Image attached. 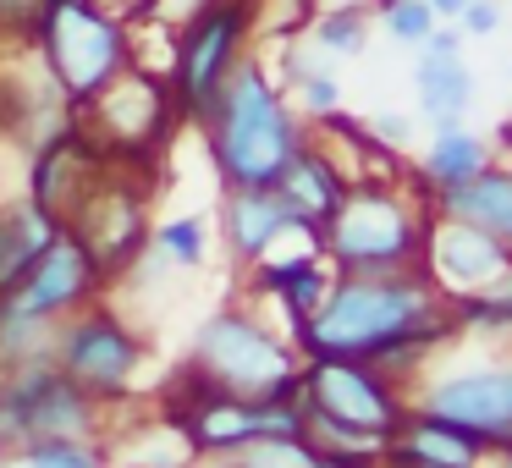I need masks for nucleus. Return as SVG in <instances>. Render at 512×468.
Listing matches in <instances>:
<instances>
[{
  "mask_svg": "<svg viewBox=\"0 0 512 468\" xmlns=\"http://www.w3.org/2000/svg\"><path fill=\"white\" fill-rule=\"evenodd\" d=\"M430 193H402L397 182H347L342 204L320 226V259L331 276H386V270H419L424 226H430Z\"/></svg>",
  "mask_w": 512,
  "mask_h": 468,
  "instance_id": "3",
  "label": "nucleus"
},
{
  "mask_svg": "<svg viewBox=\"0 0 512 468\" xmlns=\"http://www.w3.org/2000/svg\"><path fill=\"white\" fill-rule=\"evenodd\" d=\"M419 270L446 303L457 298H479L496 281L512 276V248L496 243L490 232L468 221H452V215H430L424 226V248H419Z\"/></svg>",
  "mask_w": 512,
  "mask_h": 468,
  "instance_id": "13",
  "label": "nucleus"
},
{
  "mask_svg": "<svg viewBox=\"0 0 512 468\" xmlns=\"http://www.w3.org/2000/svg\"><path fill=\"white\" fill-rule=\"evenodd\" d=\"M430 210L479 226V232H490L496 243L512 248V166H485L479 177H468L463 188L430 199Z\"/></svg>",
  "mask_w": 512,
  "mask_h": 468,
  "instance_id": "18",
  "label": "nucleus"
},
{
  "mask_svg": "<svg viewBox=\"0 0 512 468\" xmlns=\"http://www.w3.org/2000/svg\"><path fill=\"white\" fill-rule=\"evenodd\" d=\"M430 28H435V12L424 0H386V34L397 45H424Z\"/></svg>",
  "mask_w": 512,
  "mask_h": 468,
  "instance_id": "27",
  "label": "nucleus"
},
{
  "mask_svg": "<svg viewBox=\"0 0 512 468\" xmlns=\"http://www.w3.org/2000/svg\"><path fill=\"white\" fill-rule=\"evenodd\" d=\"M188 364L199 369L204 380H215L221 391H232V397H270L276 386H287L292 375H298V342H287V336H276L259 314L248 309H215L210 320L199 325V336H193V353Z\"/></svg>",
  "mask_w": 512,
  "mask_h": 468,
  "instance_id": "6",
  "label": "nucleus"
},
{
  "mask_svg": "<svg viewBox=\"0 0 512 468\" xmlns=\"http://www.w3.org/2000/svg\"><path fill=\"white\" fill-rule=\"evenodd\" d=\"M424 6H430L435 17H452V23H457V12H463L468 0H424Z\"/></svg>",
  "mask_w": 512,
  "mask_h": 468,
  "instance_id": "34",
  "label": "nucleus"
},
{
  "mask_svg": "<svg viewBox=\"0 0 512 468\" xmlns=\"http://www.w3.org/2000/svg\"><path fill=\"white\" fill-rule=\"evenodd\" d=\"M369 0H309V12H364Z\"/></svg>",
  "mask_w": 512,
  "mask_h": 468,
  "instance_id": "33",
  "label": "nucleus"
},
{
  "mask_svg": "<svg viewBox=\"0 0 512 468\" xmlns=\"http://www.w3.org/2000/svg\"><path fill=\"white\" fill-rule=\"evenodd\" d=\"M375 133L386 144H408V116H375Z\"/></svg>",
  "mask_w": 512,
  "mask_h": 468,
  "instance_id": "31",
  "label": "nucleus"
},
{
  "mask_svg": "<svg viewBox=\"0 0 512 468\" xmlns=\"http://www.w3.org/2000/svg\"><path fill=\"white\" fill-rule=\"evenodd\" d=\"M485 468H512V446H507V452H490Z\"/></svg>",
  "mask_w": 512,
  "mask_h": 468,
  "instance_id": "35",
  "label": "nucleus"
},
{
  "mask_svg": "<svg viewBox=\"0 0 512 468\" xmlns=\"http://www.w3.org/2000/svg\"><path fill=\"white\" fill-rule=\"evenodd\" d=\"M314 468H380V457H336V452H320Z\"/></svg>",
  "mask_w": 512,
  "mask_h": 468,
  "instance_id": "32",
  "label": "nucleus"
},
{
  "mask_svg": "<svg viewBox=\"0 0 512 468\" xmlns=\"http://www.w3.org/2000/svg\"><path fill=\"white\" fill-rule=\"evenodd\" d=\"M452 336V309L424 281V270H386V276H331L320 309L298 320L292 342L303 358H364L402 386Z\"/></svg>",
  "mask_w": 512,
  "mask_h": 468,
  "instance_id": "1",
  "label": "nucleus"
},
{
  "mask_svg": "<svg viewBox=\"0 0 512 468\" xmlns=\"http://www.w3.org/2000/svg\"><path fill=\"white\" fill-rule=\"evenodd\" d=\"M105 408L83 397L67 375L45 358L0 369V446L17 452L28 441H94Z\"/></svg>",
  "mask_w": 512,
  "mask_h": 468,
  "instance_id": "7",
  "label": "nucleus"
},
{
  "mask_svg": "<svg viewBox=\"0 0 512 468\" xmlns=\"http://www.w3.org/2000/svg\"><path fill=\"white\" fill-rule=\"evenodd\" d=\"M298 94H303V105H309L314 116H331L336 105H342V83H336L325 67H320V72H303V78H298Z\"/></svg>",
  "mask_w": 512,
  "mask_h": 468,
  "instance_id": "28",
  "label": "nucleus"
},
{
  "mask_svg": "<svg viewBox=\"0 0 512 468\" xmlns=\"http://www.w3.org/2000/svg\"><path fill=\"white\" fill-rule=\"evenodd\" d=\"M490 166V144L479 133H468L463 122H441L430 138V149H424V166H419V188L430 193V199H441V193L463 188L468 177H479V171Z\"/></svg>",
  "mask_w": 512,
  "mask_h": 468,
  "instance_id": "20",
  "label": "nucleus"
},
{
  "mask_svg": "<svg viewBox=\"0 0 512 468\" xmlns=\"http://www.w3.org/2000/svg\"><path fill=\"white\" fill-rule=\"evenodd\" d=\"M0 452H6V446H0Z\"/></svg>",
  "mask_w": 512,
  "mask_h": 468,
  "instance_id": "37",
  "label": "nucleus"
},
{
  "mask_svg": "<svg viewBox=\"0 0 512 468\" xmlns=\"http://www.w3.org/2000/svg\"><path fill=\"white\" fill-rule=\"evenodd\" d=\"M100 270H94V259L83 254V243L72 232H56L50 237V248L34 259V265L23 270V276L12 281V287L0 292V303L17 314H28V320L39 325H56L67 320L72 309H83V303L94 298V287H100Z\"/></svg>",
  "mask_w": 512,
  "mask_h": 468,
  "instance_id": "14",
  "label": "nucleus"
},
{
  "mask_svg": "<svg viewBox=\"0 0 512 468\" xmlns=\"http://www.w3.org/2000/svg\"><path fill=\"white\" fill-rule=\"evenodd\" d=\"M292 232H303V226L292 221V210L281 204L276 188H226L221 237H226V248H232V259L259 265V259L276 254V243Z\"/></svg>",
  "mask_w": 512,
  "mask_h": 468,
  "instance_id": "15",
  "label": "nucleus"
},
{
  "mask_svg": "<svg viewBox=\"0 0 512 468\" xmlns=\"http://www.w3.org/2000/svg\"><path fill=\"white\" fill-rule=\"evenodd\" d=\"M83 111H94V127H100L94 144L111 160H144L149 149L166 138L177 100L166 94L160 78H149V72H138V67H122Z\"/></svg>",
  "mask_w": 512,
  "mask_h": 468,
  "instance_id": "12",
  "label": "nucleus"
},
{
  "mask_svg": "<svg viewBox=\"0 0 512 468\" xmlns=\"http://www.w3.org/2000/svg\"><path fill=\"white\" fill-rule=\"evenodd\" d=\"M485 446L468 430L435 419V413H413L402 419V430L386 441L380 452V468H485Z\"/></svg>",
  "mask_w": 512,
  "mask_h": 468,
  "instance_id": "16",
  "label": "nucleus"
},
{
  "mask_svg": "<svg viewBox=\"0 0 512 468\" xmlns=\"http://www.w3.org/2000/svg\"><path fill=\"white\" fill-rule=\"evenodd\" d=\"M149 248H155L166 265L177 270H193L204 265V248H210V226L199 221V215H177V221H160L155 232H149Z\"/></svg>",
  "mask_w": 512,
  "mask_h": 468,
  "instance_id": "24",
  "label": "nucleus"
},
{
  "mask_svg": "<svg viewBox=\"0 0 512 468\" xmlns=\"http://www.w3.org/2000/svg\"><path fill=\"white\" fill-rule=\"evenodd\" d=\"M419 111L430 116L435 127L441 122H463L474 111V72L463 67V56H419Z\"/></svg>",
  "mask_w": 512,
  "mask_h": 468,
  "instance_id": "22",
  "label": "nucleus"
},
{
  "mask_svg": "<svg viewBox=\"0 0 512 468\" xmlns=\"http://www.w3.org/2000/svg\"><path fill=\"white\" fill-rule=\"evenodd\" d=\"M248 0H215L199 17L182 23V45H177V72H171V100L177 111H188L193 122L215 111V94H221L226 72L243 61V34H248Z\"/></svg>",
  "mask_w": 512,
  "mask_h": 468,
  "instance_id": "11",
  "label": "nucleus"
},
{
  "mask_svg": "<svg viewBox=\"0 0 512 468\" xmlns=\"http://www.w3.org/2000/svg\"><path fill=\"white\" fill-rule=\"evenodd\" d=\"M39 56L67 105H89L127 67V34L105 6L89 0H45L39 12Z\"/></svg>",
  "mask_w": 512,
  "mask_h": 468,
  "instance_id": "5",
  "label": "nucleus"
},
{
  "mask_svg": "<svg viewBox=\"0 0 512 468\" xmlns=\"http://www.w3.org/2000/svg\"><path fill=\"white\" fill-rule=\"evenodd\" d=\"M276 193H281V204L292 210V221H298L309 237H320V226L331 221V210L342 204V193H347V171L336 166L331 149L303 144L298 155L287 160V171L276 177Z\"/></svg>",
  "mask_w": 512,
  "mask_h": 468,
  "instance_id": "17",
  "label": "nucleus"
},
{
  "mask_svg": "<svg viewBox=\"0 0 512 468\" xmlns=\"http://www.w3.org/2000/svg\"><path fill=\"white\" fill-rule=\"evenodd\" d=\"M50 364L100 408L122 402L144 369V342L116 309H72L50 331Z\"/></svg>",
  "mask_w": 512,
  "mask_h": 468,
  "instance_id": "8",
  "label": "nucleus"
},
{
  "mask_svg": "<svg viewBox=\"0 0 512 468\" xmlns=\"http://www.w3.org/2000/svg\"><path fill=\"white\" fill-rule=\"evenodd\" d=\"M210 122V155L226 188H276L287 160L303 149V127L270 89L259 61H237L215 94Z\"/></svg>",
  "mask_w": 512,
  "mask_h": 468,
  "instance_id": "2",
  "label": "nucleus"
},
{
  "mask_svg": "<svg viewBox=\"0 0 512 468\" xmlns=\"http://www.w3.org/2000/svg\"><path fill=\"white\" fill-rule=\"evenodd\" d=\"M254 281H259V292H270V298L287 309L292 331H298V320H309V314L320 309L325 287H331V265H325L320 248L309 243L303 254H292V259L265 254V259L254 265Z\"/></svg>",
  "mask_w": 512,
  "mask_h": 468,
  "instance_id": "19",
  "label": "nucleus"
},
{
  "mask_svg": "<svg viewBox=\"0 0 512 468\" xmlns=\"http://www.w3.org/2000/svg\"><path fill=\"white\" fill-rule=\"evenodd\" d=\"M160 17H171V23H188V17H199L204 6H215V0H155Z\"/></svg>",
  "mask_w": 512,
  "mask_h": 468,
  "instance_id": "30",
  "label": "nucleus"
},
{
  "mask_svg": "<svg viewBox=\"0 0 512 468\" xmlns=\"http://www.w3.org/2000/svg\"><path fill=\"white\" fill-rule=\"evenodd\" d=\"M56 232H61V221L50 210H39L34 199L0 204V292L12 287V281L45 254Z\"/></svg>",
  "mask_w": 512,
  "mask_h": 468,
  "instance_id": "21",
  "label": "nucleus"
},
{
  "mask_svg": "<svg viewBox=\"0 0 512 468\" xmlns=\"http://www.w3.org/2000/svg\"><path fill=\"white\" fill-rule=\"evenodd\" d=\"M12 457L23 468H100L105 463V452L94 441H28Z\"/></svg>",
  "mask_w": 512,
  "mask_h": 468,
  "instance_id": "26",
  "label": "nucleus"
},
{
  "mask_svg": "<svg viewBox=\"0 0 512 468\" xmlns=\"http://www.w3.org/2000/svg\"><path fill=\"white\" fill-rule=\"evenodd\" d=\"M457 28H463V34H496V28H501V6H496V0H468L463 12H457Z\"/></svg>",
  "mask_w": 512,
  "mask_h": 468,
  "instance_id": "29",
  "label": "nucleus"
},
{
  "mask_svg": "<svg viewBox=\"0 0 512 468\" xmlns=\"http://www.w3.org/2000/svg\"><path fill=\"white\" fill-rule=\"evenodd\" d=\"M314 463H320V452L309 446V435H254L215 468H314Z\"/></svg>",
  "mask_w": 512,
  "mask_h": 468,
  "instance_id": "23",
  "label": "nucleus"
},
{
  "mask_svg": "<svg viewBox=\"0 0 512 468\" xmlns=\"http://www.w3.org/2000/svg\"><path fill=\"white\" fill-rule=\"evenodd\" d=\"M402 397L413 413H435V419L468 430L485 452H507L512 446V353L490 358H424L408 380Z\"/></svg>",
  "mask_w": 512,
  "mask_h": 468,
  "instance_id": "4",
  "label": "nucleus"
},
{
  "mask_svg": "<svg viewBox=\"0 0 512 468\" xmlns=\"http://www.w3.org/2000/svg\"><path fill=\"white\" fill-rule=\"evenodd\" d=\"M61 232L78 237L100 276H116L149 248V188H138L133 177H111L100 166L83 199L72 204V215L61 221Z\"/></svg>",
  "mask_w": 512,
  "mask_h": 468,
  "instance_id": "10",
  "label": "nucleus"
},
{
  "mask_svg": "<svg viewBox=\"0 0 512 468\" xmlns=\"http://www.w3.org/2000/svg\"><path fill=\"white\" fill-rule=\"evenodd\" d=\"M364 39H369L364 12H314V23H309V45L320 56H358Z\"/></svg>",
  "mask_w": 512,
  "mask_h": 468,
  "instance_id": "25",
  "label": "nucleus"
},
{
  "mask_svg": "<svg viewBox=\"0 0 512 468\" xmlns=\"http://www.w3.org/2000/svg\"><path fill=\"white\" fill-rule=\"evenodd\" d=\"M298 386H303V408L325 413L336 424H353L364 435H380V441H391L408 419L402 386L364 358H303Z\"/></svg>",
  "mask_w": 512,
  "mask_h": 468,
  "instance_id": "9",
  "label": "nucleus"
},
{
  "mask_svg": "<svg viewBox=\"0 0 512 468\" xmlns=\"http://www.w3.org/2000/svg\"><path fill=\"white\" fill-rule=\"evenodd\" d=\"M0 468H23V463H17V457H12V452H0Z\"/></svg>",
  "mask_w": 512,
  "mask_h": 468,
  "instance_id": "36",
  "label": "nucleus"
}]
</instances>
